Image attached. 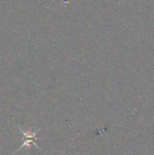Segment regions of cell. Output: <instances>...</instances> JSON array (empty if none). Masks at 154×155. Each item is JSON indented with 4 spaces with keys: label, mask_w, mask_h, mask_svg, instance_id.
<instances>
[{
    "label": "cell",
    "mask_w": 154,
    "mask_h": 155,
    "mask_svg": "<svg viewBox=\"0 0 154 155\" xmlns=\"http://www.w3.org/2000/svg\"><path fill=\"white\" fill-rule=\"evenodd\" d=\"M21 132L23 133V135L25 137V140L24 143L22 144L21 148H22L23 146H25V145H31V144H34L37 148H39V147H38V145H37V143H35V141H36L35 136H36L37 132H36V133H34V134H25L22 130H21Z\"/></svg>",
    "instance_id": "obj_1"
}]
</instances>
